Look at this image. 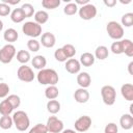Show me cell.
Returning a JSON list of instances; mask_svg holds the SVG:
<instances>
[{
    "instance_id": "cell-45",
    "label": "cell",
    "mask_w": 133,
    "mask_h": 133,
    "mask_svg": "<svg viewBox=\"0 0 133 133\" xmlns=\"http://www.w3.org/2000/svg\"><path fill=\"white\" fill-rule=\"evenodd\" d=\"M62 133H77V132L72 129H66V130H62Z\"/></svg>"
},
{
    "instance_id": "cell-35",
    "label": "cell",
    "mask_w": 133,
    "mask_h": 133,
    "mask_svg": "<svg viewBox=\"0 0 133 133\" xmlns=\"http://www.w3.org/2000/svg\"><path fill=\"white\" fill-rule=\"evenodd\" d=\"M6 100L10 103V105L12 106L14 109L18 108V107L20 106V104H21V99H20V97L17 96V95H9V96L6 98Z\"/></svg>"
},
{
    "instance_id": "cell-2",
    "label": "cell",
    "mask_w": 133,
    "mask_h": 133,
    "mask_svg": "<svg viewBox=\"0 0 133 133\" xmlns=\"http://www.w3.org/2000/svg\"><path fill=\"white\" fill-rule=\"evenodd\" d=\"M110 50L113 54L118 55V54L125 53L128 57H133V43L128 38L112 43Z\"/></svg>"
},
{
    "instance_id": "cell-11",
    "label": "cell",
    "mask_w": 133,
    "mask_h": 133,
    "mask_svg": "<svg viewBox=\"0 0 133 133\" xmlns=\"http://www.w3.org/2000/svg\"><path fill=\"white\" fill-rule=\"evenodd\" d=\"M75 130L78 132H85L87 131L91 126V118L88 115H82L80 116L74 124Z\"/></svg>"
},
{
    "instance_id": "cell-33",
    "label": "cell",
    "mask_w": 133,
    "mask_h": 133,
    "mask_svg": "<svg viewBox=\"0 0 133 133\" xmlns=\"http://www.w3.org/2000/svg\"><path fill=\"white\" fill-rule=\"evenodd\" d=\"M122 25L125 27H131L133 25V14L132 12H127L122 17Z\"/></svg>"
},
{
    "instance_id": "cell-6",
    "label": "cell",
    "mask_w": 133,
    "mask_h": 133,
    "mask_svg": "<svg viewBox=\"0 0 133 133\" xmlns=\"http://www.w3.org/2000/svg\"><path fill=\"white\" fill-rule=\"evenodd\" d=\"M101 96H102V100L103 102L108 105L111 106L114 104L115 99H116V91L114 89L113 86L111 85H104L101 88Z\"/></svg>"
},
{
    "instance_id": "cell-17",
    "label": "cell",
    "mask_w": 133,
    "mask_h": 133,
    "mask_svg": "<svg viewBox=\"0 0 133 133\" xmlns=\"http://www.w3.org/2000/svg\"><path fill=\"white\" fill-rule=\"evenodd\" d=\"M119 125L124 130H130L133 127V116L130 113L123 114L119 118Z\"/></svg>"
},
{
    "instance_id": "cell-42",
    "label": "cell",
    "mask_w": 133,
    "mask_h": 133,
    "mask_svg": "<svg viewBox=\"0 0 133 133\" xmlns=\"http://www.w3.org/2000/svg\"><path fill=\"white\" fill-rule=\"evenodd\" d=\"M2 2L7 5H15V4L20 3V0H2Z\"/></svg>"
},
{
    "instance_id": "cell-24",
    "label": "cell",
    "mask_w": 133,
    "mask_h": 133,
    "mask_svg": "<svg viewBox=\"0 0 133 133\" xmlns=\"http://www.w3.org/2000/svg\"><path fill=\"white\" fill-rule=\"evenodd\" d=\"M58 95H59V91L55 85H49L45 89V96L49 100H55L58 97Z\"/></svg>"
},
{
    "instance_id": "cell-41",
    "label": "cell",
    "mask_w": 133,
    "mask_h": 133,
    "mask_svg": "<svg viewBox=\"0 0 133 133\" xmlns=\"http://www.w3.org/2000/svg\"><path fill=\"white\" fill-rule=\"evenodd\" d=\"M104 4L108 7H113L116 4V0H104Z\"/></svg>"
},
{
    "instance_id": "cell-46",
    "label": "cell",
    "mask_w": 133,
    "mask_h": 133,
    "mask_svg": "<svg viewBox=\"0 0 133 133\" xmlns=\"http://www.w3.org/2000/svg\"><path fill=\"white\" fill-rule=\"evenodd\" d=\"M2 29H3V22L0 20V31H1Z\"/></svg>"
},
{
    "instance_id": "cell-7",
    "label": "cell",
    "mask_w": 133,
    "mask_h": 133,
    "mask_svg": "<svg viewBox=\"0 0 133 133\" xmlns=\"http://www.w3.org/2000/svg\"><path fill=\"white\" fill-rule=\"evenodd\" d=\"M17 51L14 45L11 44H7L5 46H3L0 49V62L2 63H9L12 58L15 57Z\"/></svg>"
},
{
    "instance_id": "cell-30",
    "label": "cell",
    "mask_w": 133,
    "mask_h": 133,
    "mask_svg": "<svg viewBox=\"0 0 133 133\" xmlns=\"http://www.w3.org/2000/svg\"><path fill=\"white\" fill-rule=\"evenodd\" d=\"M42 5L47 9H54L60 5V0H43Z\"/></svg>"
},
{
    "instance_id": "cell-5",
    "label": "cell",
    "mask_w": 133,
    "mask_h": 133,
    "mask_svg": "<svg viewBox=\"0 0 133 133\" xmlns=\"http://www.w3.org/2000/svg\"><path fill=\"white\" fill-rule=\"evenodd\" d=\"M22 31H23V33L25 35L30 36L32 38H35V37L41 35V33H42V26L38 25L35 22L28 21V22H25V24L22 26Z\"/></svg>"
},
{
    "instance_id": "cell-37",
    "label": "cell",
    "mask_w": 133,
    "mask_h": 133,
    "mask_svg": "<svg viewBox=\"0 0 133 133\" xmlns=\"http://www.w3.org/2000/svg\"><path fill=\"white\" fill-rule=\"evenodd\" d=\"M29 133H48V130H47L46 125H43V124H36L33 128L30 129Z\"/></svg>"
},
{
    "instance_id": "cell-27",
    "label": "cell",
    "mask_w": 133,
    "mask_h": 133,
    "mask_svg": "<svg viewBox=\"0 0 133 133\" xmlns=\"http://www.w3.org/2000/svg\"><path fill=\"white\" fill-rule=\"evenodd\" d=\"M12 125H14L12 117H10L9 115H2L0 117V128L1 129H4V130L10 129Z\"/></svg>"
},
{
    "instance_id": "cell-22",
    "label": "cell",
    "mask_w": 133,
    "mask_h": 133,
    "mask_svg": "<svg viewBox=\"0 0 133 133\" xmlns=\"http://www.w3.org/2000/svg\"><path fill=\"white\" fill-rule=\"evenodd\" d=\"M48 19H49V15L45 10H38L34 14V21H35V23H37L41 26L43 24H45L48 21Z\"/></svg>"
},
{
    "instance_id": "cell-14",
    "label": "cell",
    "mask_w": 133,
    "mask_h": 133,
    "mask_svg": "<svg viewBox=\"0 0 133 133\" xmlns=\"http://www.w3.org/2000/svg\"><path fill=\"white\" fill-rule=\"evenodd\" d=\"M74 99L76 102L78 103H86L89 100V92L86 90V88H78L76 89L75 94H74Z\"/></svg>"
},
{
    "instance_id": "cell-9",
    "label": "cell",
    "mask_w": 133,
    "mask_h": 133,
    "mask_svg": "<svg viewBox=\"0 0 133 133\" xmlns=\"http://www.w3.org/2000/svg\"><path fill=\"white\" fill-rule=\"evenodd\" d=\"M17 76L23 82H31L34 79V73L32 69L30 66H27L26 64H23L18 69Z\"/></svg>"
},
{
    "instance_id": "cell-40",
    "label": "cell",
    "mask_w": 133,
    "mask_h": 133,
    "mask_svg": "<svg viewBox=\"0 0 133 133\" xmlns=\"http://www.w3.org/2000/svg\"><path fill=\"white\" fill-rule=\"evenodd\" d=\"M9 92V86L6 83H0V99L5 98Z\"/></svg>"
},
{
    "instance_id": "cell-12",
    "label": "cell",
    "mask_w": 133,
    "mask_h": 133,
    "mask_svg": "<svg viewBox=\"0 0 133 133\" xmlns=\"http://www.w3.org/2000/svg\"><path fill=\"white\" fill-rule=\"evenodd\" d=\"M64 68H65L66 72H69L70 74H77L80 72L81 64H80L79 60H77L75 58H70L65 61Z\"/></svg>"
},
{
    "instance_id": "cell-44",
    "label": "cell",
    "mask_w": 133,
    "mask_h": 133,
    "mask_svg": "<svg viewBox=\"0 0 133 133\" xmlns=\"http://www.w3.org/2000/svg\"><path fill=\"white\" fill-rule=\"evenodd\" d=\"M132 68H133V61H131V62L128 64V71H129V74H130V75H133Z\"/></svg>"
},
{
    "instance_id": "cell-38",
    "label": "cell",
    "mask_w": 133,
    "mask_h": 133,
    "mask_svg": "<svg viewBox=\"0 0 133 133\" xmlns=\"http://www.w3.org/2000/svg\"><path fill=\"white\" fill-rule=\"evenodd\" d=\"M10 14V6L5 3H0V16L5 17Z\"/></svg>"
},
{
    "instance_id": "cell-8",
    "label": "cell",
    "mask_w": 133,
    "mask_h": 133,
    "mask_svg": "<svg viewBox=\"0 0 133 133\" xmlns=\"http://www.w3.org/2000/svg\"><path fill=\"white\" fill-rule=\"evenodd\" d=\"M78 12H79V17L81 19L88 21V20H91V19H94L96 17V15H97V8H96V6L94 4L88 3L86 5L81 6L79 8Z\"/></svg>"
},
{
    "instance_id": "cell-26",
    "label": "cell",
    "mask_w": 133,
    "mask_h": 133,
    "mask_svg": "<svg viewBox=\"0 0 133 133\" xmlns=\"http://www.w3.org/2000/svg\"><path fill=\"white\" fill-rule=\"evenodd\" d=\"M47 110L52 114L57 113L60 110V103L57 100H50L47 103Z\"/></svg>"
},
{
    "instance_id": "cell-20",
    "label": "cell",
    "mask_w": 133,
    "mask_h": 133,
    "mask_svg": "<svg viewBox=\"0 0 133 133\" xmlns=\"http://www.w3.org/2000/svg\"><path fill=\"white\" fill-rule=\"evenodd\" d=\"M31 63H32V66L34 69H37V70H43L45 69L46 64H47V59L45 58V56L43 55H36L32 58L31 60Z\"/></svg>"
},
{
    "instance_id": "cell-34",
    "label": "cell",
    "mask_w": 133,
    "mask_h": 133,
    "mask_svg": "<svg viewBox=\"0 0 133 133\" xmlns=\"http://www.w3.org/2000/svg\"><path fill=\"white\" fill-rule=\"evenodd\" d=\"M27 48L31 52H37L39 50V48H41V44L35 38H31V39H29L27 42Z\"/></svg>"
},
{
    "instance_id": "cell-43",
    "label": "cell",
    "mask_w": 133,
    "mask_h": 133,
    "mask_svg": "<svg viewBox=\"0 0 133 133\" xmlns=\"http://www.w3.org/2000/svg\"><path fill=\"white\" fill-rule=\"evenodd\" d=\"M75 3H76L77 5L79 4V5H82V6H83V5L88 4V3H89V0H76Z\"/></svg>"
},
{
    "instance_id": "cell-4",
    "label": "cell",
    "mask_w": 133,
    "mask_h": 133,
    "mask_svg": "<svg viewBox=\"0 0 133 133\" xmlns=\"http://www.w3.org/2000/svg\"><path fill=\"white\" fill-rule=\"evenodd\" d=\"M106 30L108 35L113 39H121L124 36V28L116 21H110L107 23Z\"/></svg>"
},
{
    "instance_id": "cell-39",
    "label": "cell",
    "mask_w": 133,
    "mask_h": 133,
    "mask_svg": "<svg viewBox=\"0 0 133 133\" xmlns=\"http://www.w3.org/2000/svg\"><path fill=\"white\" fill-rule=\"evenodd\" d=\"M117 126L114 123H109L104 129V133H117Z\"/></svg>"
},
{
    "instance_id": "cell-18",
    "label": "cell",
    "mask_w": 133,
    "mask_h": 133,
    "mask_svg": "<svg viewBox=\"0 0 133 133\" xmlns=\"http://www.w3.org/2000/svg\"><path fill=\"white\" fill-rule=\"evenodd\" d=\"M18 37H19L18 31L16 29H14V28H8L3 33V38H4L5 42H8V44L16 42L18 39Z\"/></svg>"
},
{
    "instance_id": "cell-10",
    "label": "cell",
    "mask_w": 133,
    "mask_h": 133,
    "mask_svg": "<svg viewBox=\"0 0 133 133\" xmlns=\"http://www.w3.org/2000/svg\"><path fill=\"white\" fill-rule=\"evenodd\" d=\"M46 127L50 133H59L63 130V123L56 116H50L47 121Z\"/></svg>"
},
{
    "instance_id": "cell-32",
    "label": "cell",
    "mask_w": 133,
    "mask_h": 133,
    "mask_svg": "<svg viewBox=\"0 0 133 133\" xmlns=\"http://www.w3.org/2000/svg\"><path fill=\"white\" fill-rule=\"evenodd\" d=\"M21 9H22L23 14L25 15V18H30L34 14V7L30 3H24L21 6Z\"/></svg>"
},
{
    "instance_id": "cell-23",
    "label": "cell",
    "mask_w": 133,
    "mask_h": 133,
    "mask_svg": "<svg viewBox=\"0 0 133 133\" xmlns=\"http://www.w3.org/2000/svg\"><path fill=\"white\" fill-rule=\"evenodd\" d=\"M108 54H109V52H108V48L107 47H105V46H99L96 49L94 56H95V58H98L100 60H104V59H106L108 57Z\"/></svg>"
},
{
    "instance_id": "cell-16",
    "label": "cell",
    "mask_w": 133,
    "mask_h": 133,
    "mask_svg": "<svg viewBox=\"0 0 133 133\" xmlns=\"http://www.w3.org/2000/svg\"><path fill=\"white\" fill-rule=\"evenodd\" d=\"M121 94L125 100L131 102L133 101V85L131 83H125L121 87Z\"/></svg>"
},
{
    "instance_id": "cell-21",
    "label": "cell",
    "mask_w": 133,
    "mask_h": 133,
    "mask_svg": "<svg viewBox=\"0 0 133 133\" xmlns=\"http://www.w3.org/2000/svg\"><path fill=\"white\" fill-rule=\"evenodd\" d=\"M10 19L15 23H21V22H23L25 20V15L23 14L21 7L20 8H15L10 12Z\"/></svg>"
},
{
    "instance_id": "cell-15",
    "label": "cell",
    "mask_w": 133,
    "mask_h": 133,
    "mask_svg": "<svg viewBox=\"0 0 133 133\" xmlns=\"http://www.w3.org/2000/svg\"><path fill=\"white\" fill-rule=\"evenodd\" d=\"M77 83L79 84L81 88H87L91 83V78L89 74L86 72L79 73V75L77 76Z\"/></svg>"
},
{
    "instance_id": "cell-1",
    "label": "cell",
    "mask_w": 133,
    "mask_h": 133,
    "mask_svg": "<svg viewBox=\"0 0 133 133\" xmlns=\"http://www.w3.org/2000/svg\"><path fill=\"white\" fill-rule=\"evenodd\" d=\"M37 81L43 85H55L58 83V74L53 69H43L37 73Z\"/></svg>"
},
{
    "instance_id": "cell-25",
    "label": "cell",
    "mask_w": 133,
    "mask_h": 133,
    "mask_svg": "<svg viewBox=\"0 0 133 133\" xmlns=\"http://www.w3.org/2000/svg\"><path fill=\"white\" fill-rule=\"evenodd\" d=\"M14 108L10 105V103L5 99L2 102H0V114L2 115H9L12 112Z\"/></svg>"
},
{
    "instance_id": "cell-36",
    "label": "cell",
    "mask_w": 133,
    "mask_h": 133,
    "mask_svg": "<svg viewBox=\"0 0 133 133\" xmlns=\"http://www.w3.org/2000/svg\"><path fill=\"white\" fill-rule=\"evenodd\" d=\"M54 57H55V59H56L57 61H59V62H64V61L68 60V57L65 56V54H64V52L62 51L61 48H58L57 50H55V52H54Z\"/></svg>"
},
{
    "instance_id": "cell-31",
    "label": "cell",
    "mask_w": 133,
    "mask_h": 133,
    "mask_svg": "<svg viewBox=\"0 0 133 133\" xmlns=\"http://www.w3.org/2000/svg\"><path fill=\"white\" fill-rule=\"evenodd\" d=\"M61 49H62V51L64 52L65 56H66L69 59L72 58V57H74L75 54H76V49H75V47H74L73 45H71V44H65Z\"/></svg>"
},
{
    "instance_id": "cell-29",
    "label": "cell",
    "mask_w": 133,
    "mask_h": 133,
    "mask_svg": "<svg viewBox=\"0 0 133 133\" xmlns=\"http://www.w3.org/2000/svg\"><path fill=\"white\" fill-rule=\"evenodd\" d=\"M78 11V5L75 2H69L63 7V12L68 16H73Z\"/></svg>"
},
{
    "instance_id": "cell-3",
    "label": "cell",
    "mask_w": 133,
    "mask_h": 133,
    "mask_svg": "<svg viewBox=\"0 0 133 133\" xmlns=\"http://www.w3.org/2000/svg\"><path fill=\"white\" fill-rule=\"evenodd\" d=\"M12 123L16 126L17 130H19V131L27 130L29 125H30V121H29V117H28L27 113L22 111V110L16 111L14 113V115H12Z\"/></svg>"
},
{
    "instance_id": "cell-19",
    "label": "cell",
    "mask_w": 133,
    "mask_h": 133,
    "mask_svg": "<svg viewBox=\"0 0 133 133\" xmlns=\"http://www.w3.org/2000/svg\"><path fill=\"white\" fill-rule=\"evenodd\" d=\"M79 62L83 66H91L95 63V56L89 52H85V53L81 54Z\"/></svg>"
},
{
    "instance_id": "cell-13",
    "label": "cell",
    "mask_w": 133,
    "mask_h": 133,
    "mask_svg": "<svg viewBox=\"0 0 133 133\" xmlns=\"http://www.w3.org/2000/svg\"><path fill=\"white\" fill-rule=\"evenodd\" d=\"M41 43L45 48H52L56 43L55 35L51 32H45L41 37Z\"/></svg>"
},
{
    "instance_id": "cell-28",
    "label": "cell",
    "mask_w": 133,
    "mask_h": 133,
    "mask_svg": "<svg viewBox=\"0 0 133 133\" xmlns=\"http://www.w3.org/2000/svg\"><path fill=\"white\" fill-rule=\"evenodd\" d=\"M17 60L21 63H27L30 60V53L26 50H20L17 53Z\"/></svg>"
}]
</instances>
